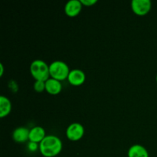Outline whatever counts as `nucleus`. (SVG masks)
<instances>
[{"mask_svg": "<svg viewBox=\"0 0 157 157\" xmlns=\"http://www.w3.org/2000/svg\"><path fill=\"white\" fill-rule=\"evenodd\" d=\"M61 139L55 135H47L39 144V151L44 157H57L62 150Z\"/></svg>", "mask_w": 157, "mask_h": 157, "instance_id": "obj_1", "label": "nucleus"}, {"mask_svg": "<svg viewBox=\"0 0 157 157\" xmlns=\"http://www.w3.org/2000/svg\"><path fill=\"white\" fill-rule=\"evenodd\" d=\"M30 73L35 81H46L50 78L49 65L43 60H34L30 64Z\"/></svg>", "mask_w": 157, "mask_h": 157, "instance_id": "obj_2", "label": "nucleus"}, {"mask_svg": "<svg viewBox=\"0 0 157 157\" xmlns=\"http://www.w3.org/2000/svg\"><path fill=\"white\" fill-rule=\"evenodd\" d=\"M71 70L66 62L63 61H54L49 64L50 78H55L60 81L67 79Z\"/></svg>", "mask_w": 157, "mask_h": 157, "instance_id": "obj_3", "label": "nucleus"}, {"mask_svg": "<svg viewBox=\"0 0 157 157\" xmlns=\"http://www.w3.org/2000/svg\"><path fill=\"white\" fill-rule=\"evenodd\" d=\"M84 127L80 123H72L66 129V136L71 141H78L84 136Z\"/></svg>", "mask_w": 157, "mask_h": 157, "instance_id": "obj_4", "label": "nucleus"}, {"mask_svg": "<svg viewBox=\"0 0 157 157\" xmlns=\"http://www.w3.org/2000/svg\"><path fill=\"white\" fill-rule=\"evenodd\" d=\"M152 8L150 0H133L131 2V9L133 13L143 16L150 12Z\"/></svg>", "mask_w": 157, "mask_h": 157, "instance_id": "obj_5", "label": "nucleus"}, {"mask_svg": "<svg viewBox=\"0 0 157 157\" xmlns=\"http://www.w3.org/2000/svg\"><path fill=\"white\" fill-rule=\"evenodd\" d=\"M86 80V75L82 70L75 68L71 70L67 77V81L73 86H81Z\"/></svg>", "mask_w": 157, "mask_h": 157, "instance_id": "obj_6", "label": "nucleus"}, {"mask_svg": "<svg viewBox=\"0 0 157 157\" xmlns=\"http://www.w3.org/2000/svg\"><path fill=\"white\" fill-rule=\"evenodd\" d=\"M83 5L81 0H69L64 6V12L69 17H75L80 14Z\"/></svg>", "mask_w": 157, "mask_h": 157, "instance_id": "obj_7", "label": "nucleus"}, {"mask_svg": "<svg viewBox=\"0 0 157 157\" xmlns=\"http://www.w3.org/2000/svg\"><path fill=\"white\" fill-rule=\"evenodd\" d=\"M29 132L30 130L25 127H18L12 132V139L18 144H23L29 140Z\"/></svg>", "mask_w": 157, "mask_h": 157, "instance_id": "obj_8", "label": "nucleus"}, {"mask_svg": "<svg viewBox=\"0 0 157 157\" xmlns=\"http://www.w3.org/2000/svg\"><path fill=\"white\" fill-rule=\"evenodd\" d=\"M45 90L52 95H57L62 90V84L61 81L55 78H49L45 81Z\"/></svg>", "mask_w": 157, "mask_h": 157, "instance_id": "obj_9", "label": "nucleus"}, {"mask_svg": "<svg viewBox=\"0 0 157 157\" xmlns=\"http://www.w3.org/2000/svg\"><path fill=\"white\" fill-rule=\"evenodd\" d=\"M47 136L45 130L42 127L36 126L32 127L29 132V141L35 142L40 144L44 140V138Z\"/></svg>", "mask_w": 157, "mask_h": 157, "instance_id": "obj_10", "label": "nucleus"}, {"mask_svg": "<svg viewBox=\"0 0 157 157\" xmlns=\"http://www.w3.org/2000/svg\"><path fill=\"white\" fill-rule=\"evenodd\" d=\"M127 156L128 157H149V153L144 146L134 144L129 148Z\"/></svg>", "mask_w": 157, "mask_h": 157, "instance_id": "obj_11", "label": "nucleus"}, {"mask_svg": "<svg viewBox=\"0 0 157 157\" xmlns=\"http://www.w3.org/2000/svg\"><path fill=\"white\" fill-rule=\"evenodd\" d=\"M12 110V103L7 97L0 96V117L4 118L10 113Z\"/></svg>", "mask_w": 157, "mask_h": 157, "instance_id": "obj_12", "label": "nucleus"}, {"mask_svg": "<svg viewBox=\"0 0 157 157\" xmlns=\"http://www.w3.org/2000/svg\"><path fill=\"white\" fill-rule=\"evenodd\" d=\"M34 90L38 93H41L45 90V81H35L34 83Z\"/></svg>", "mask_w": 157, "mask_h": 157, "instance_id": "obj_13", "label": "nucleus"}, {"mask_svg": "<svg viewBox=\"0 0 157 157\" xmlns=\"http://www.w3.org/2000/svg\"><path fill=\"white\" fill-rule=\"evenodd\" d=\"M28 150L30 152H35L37 150H39V144L35 142H32V141H29L28 143Z\"/></svg>", "mask_w": 157, "mask_h": 157, "instance_id": "obj_14", "label": "nucleus"}, {"mask_svg": "<svg viewBox=\"0 0 157 157\" xmlns=\"http://www.w3.org/2000/svg\"><path fill=\"white\" fill-rule=\"evenodd\" d=\"M81 2L83 6L90 7V6H94L98 2V1L97 0H81Z\"/></svg>", "mask_w": 157, "mask_h": 157, "instance_id": "obj_15", "label": "nucleus"}, {"mask_svg": "<svg viewBox=\"0 0 157 157\" xmlns=\"http://www.w3.org/2000/svg\"><path fill=\"white\" fill-rule=\"evenodd\" d=\"M4 74V66H3L2 63L0 64V77H2Z\"/></svg>", "mask_w": 157, "mask_h": 157, "instance_id": "obj_16", "label": "nucleus"}, {"mask_svg": "<svg viewBox=\"0 0 157 157\" xmlns=\"http://www.w3.org/2000/svg\"><path fill=\"white\" fill-rule=\"evenodd\" d=\"M156 82H157V74H156Z\"/></svg>", "mask_w": 157, "mask_h": 157, "instance_id": "obj_17", "label": "nucleus"}]
</instances>
